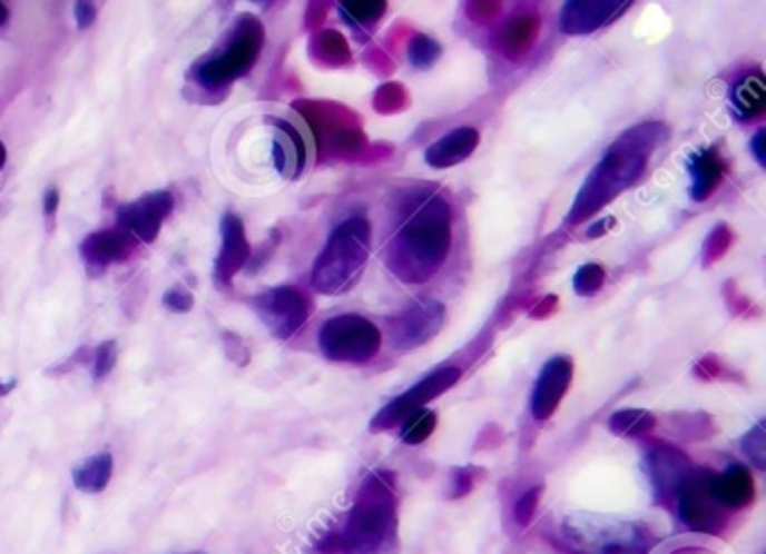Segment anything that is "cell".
I'll use <instances>...</instances> for the list:
<instances>
[{"mask_svg": "<svg viewBox=\"0 0 766 554\" xmlns=\"http://www.w3.org/2000/svg\"><path fill=\"white\" fill-rule=\"evenodd\" d=\"M452 247L450 202L430 191L407 194L401 211V225L385 249V263L396 279L421 286L443 267Z\"/></svg>", "mask_w": 766, "mask_h": 554, "instance_id": "obj_1", "label": "cell"}, {"mask_svg": "<svg viewBox=\"0 0 766 554\" xmlns=\"http://www.w3.org/2000/svg\"><path fill=\"white\" fill-rule=\"evenodd\" d=\"M666 140L668 126L661 121H646L625 130L582 182L567 222L580 225L591 220L602 207L634 187L646 176L652 154Z\"/></svg>", "mask_w": 766, "mask_h": 554, "instance_id": "obj_2", "label": "cell"}, {"mask_svg": "<svg viewBox=\"0 0 766 554\" xmlns=\"http://www.w3.org/2000/svg\"><path fill=\"white\" fill-rule=\"evenodd\" d=\"M394 474L373 472L360 487L337 547L342 554H394L399 547Z\"/></svg>", "mask_w": 766, "mask_h": 554, "instance_id": "obj_3", "label": "cell"}, {"mask_svg": "<svg viewBox=\"0 0 766 554\" xmlns=\"http://www.w3.org/2000/svg\"><path fill=\"white\" fill-rule=\"evenodd\" d=\"M371 251V225L364 216H351L340 222L324 249L320 251L311 284L313 290L324 297H337L348 293L366 265Z\"/></svg>", "mask_w": 766, "mask_h": 554, "instance_id": "obj_4", "label": "cell"}, {"mask_svg": "<svg viewBox=\"0 0 766 554\" xmlns=\"http://www.w3.org/2000/svg\"><path fill=\"white\" fill-rule=\"evenodd\" d=\"M562 536L576 554H650L652 550V536L644 525L600 514L567 516Z\"/></svg>", "mask_w": 766, "mask_h": 554, "instance_id": "obj_5", "label": "cell"}, {"mask_svg": "<svg viewBox=\"0 0 766 554\" xmlns=\"http://www.w3.org/2000/svg\"><path fill=\"white\" fill-rule=\"evenodd\" d=\"M266 41L262 21L252 14H243L218 52L194 66V79L205 90H225L232 81L245 77L257 63Z\"/></svg>", "mask_w": 766, "mask_h": 554, "instance_id": "obj_6", "label": "cell"}, {"mask_svg": "<svg viewBox=\"0 0 766 554\" xmlns=\"http://www.w3.org/2000/svg\"><path fill=\"white\" fill-rule=\"evenodd\" d=\"M295 108L311 123L322 160H362V156L366 154V137L355 112L344 106L322 101H297Z\"/></svg>", "mask_w": 766, "mask_h": 554, "instance_id": "obj_7", "label": "cell"}, {"mask_svg": "<svg viewBox=\"0 0 766 554\" xmlns=\"http://www.w3.org/2000/svg\"><path fill=\"white\" fill-rule=\"evenodd\" d=\"M382 335L375 324L357 315L328 319L320 330V348L326 359L337 364H364L377 355Z\"/></svg>", "mask_w": 766, "mask_h": 554, "instance_id": "obj_8", "label": "cell"}, {"mask_svg": "<svg viewBox=\"0 0 766 554\" xmlns=\"http://www.w3.org/2000/svg\"><path fill=\"white\" fill-rule=\"evenodd\" d=\"M459 379H461V368H456V366L436 368L434 373L423 377L419 384H414L407 393L399 395L387 406H382L375 413V418L371 421L369 429L371 432H387V429L403 425L412 413L425 408L428 402H432L439 395H443L445 390H450Z\"/></svg>", "mask_w": 766, "mask_h": 554, "instance_id": "obj_9", "label": "cell"}, {"mask_svg": "<svg viewBox=\"0 0 766 554\" xmlns=\"http://www.w3.org/2000/svg\"><path fill=\"white\" fill-rule=\"evenodd\" d=\"M252 308L277 339H291L311 317V301L293 286H279L252 299Z\"/></svg>", "mask_w": 766, "mask_h": 554, "instance_id": "obj_10", "label": "cell"}, {"mask_svg": "<svg viewBox=\"0 0 766 554\" xmlns=\"http://www.w3.org/2000/svg\"><path fill=\"white\" fill-rule=\"evenodd\" d=\"M445 324V306L436 299H419L390 319V344L396 350H416L432 342Z\"/></svg>", "mask_w": 766, "mask_h": 554, "instance_id": "obj_11", "label": "cell"}, {"mask_svg": "<svg viewBox=\"0 0 766 554\" xmlns=\"http://www.w3.org/2000/svg\"><path fill=\"white\" fill-rule=\"evenodd\" d=\"M710 474L699 472L693 474V478L684 485L681 494L677 496V510L679 518L695 532L701 534H719L726 523V510L715 501L710 492Z\"/></svg>", "mask_w": 766, "mask_h": 554, "instance_id": "obj_12", "label": "cell"}, {"mask_svg": "<svg viewBox=\"0 0 766 554\" xmlns=\"http://www.w3.org/2000/svg\"><path fill=\"white\" fill-rule=\"evenodd\" d=\"M171 211H174L171 191H151L117 209V227L143 243H154L163 229V222L169 218Z\"/></svg>", "mask_w": 766, "mask_h": 554, "instance_id": "obj_13", "label": "cell"}, {"mask_svg": "<svg viewBox=\"0 0 766 554\" xmlns=\"http://www.w3.org/2000/svg\"><path fill=\"white\" fill-rule=\"evenodd\" d=\"M646 469L661 503L675 501L695 474L690 458L670 445H655L648 449Z\"/></svg>", "mask_w": 766, "mask_h": 554, "instance_id": "obj_14", "label": "cell"}, {"mask_svg": "<svg viewBox=\"0 0 766 554\" xmlns=\"http://www.w3.org/2000/svg\"><path fill=\"white\" fill-rule=\"evenodd\" d=\"M631 6V0H569L560 12V30L564 34H591L611 26Z\"/></svg>", "mask_w": 766, "mask_h": 554, "instance_id": "obj_15", "label": "cell"}, {"mask_svg": "<svg viewBox=\"0 0 766 554\" xmlns=\"http://www.w3.org/2000/svg\"><path fill=\"white\" fill-rule=\"evenodd\" d=\"M573 379V359L567 355H558L544 364L538 375L533 395H531V413L533 418L544 423L558 410L560 402L564 399Z\"/></svg>", "mask_w": 766, "mask_h": 554, "instance_id": "obj_16", "label": "cell"}, {"mask_svg": "<svg viewBox=\"0 0 766 554\" xmlns=\"http://www.w3.org/2000/svg\"><path fill=\"white\" fill-rule=\"evenodd\" d=\"M252 247L245 236L243 220L236 214H225L220 222V249L214 263V284L229 288L234 276L249 263Z\"/></svg>", "mask_w": 766, "mask_h": 554, "instance_id": "obj_17", "label": "cell"}, {"mask_svg": "<svg viewBox=\"0 0 766 554\" xmlns=\"http://www.w3.org/2000/svg\"><path fill=\"white\" fill-rule=\"evenodd\" d=\"M273 126V160L275 169L286 180H297L306 167V145L299 130L286 119L268 117Z\"/></svg>", "mask_w": 766, "mask_h": 554, "instance_id": "obj_18", "label": "cell"}, {"mask_svg": "<svg viewBox=\"0 0 766 554\" xmlns=\"http://www.w3.org/2000/svg\"><path fill=\"white\" fill-rule=\"evenodd\" d=\"M134 247V236L126 234L124 229H101L84 238L79 251L84 263L88 265L90 271H101L110 263L121 260Z\"/></svg>", "mask_w": 766, "mask_h": 554, "instance_id": "obj_19", "label": "cell"}, {"mask_svg": "<svg viewBox=\"0 0 766 554\" xmlns=\"http://www.w3.org/2000/svg\"><path fill=\"white\" fill-rule=\"evenodd\" d=\"M690 176V198L695 202H706L721 185L726 176V160L717 147L699 149L690 156L688 162Z\"/></svg>", "mask_w": 766, "mask_h": 554, "instance_id": "obj_20", "label": "cell"}, {"mask_svg": "<svg viewBox=\"0 0 766 554\" xmlns=\"http://www.w3.org/2000/svg\"><path fill=\"white\" fill-rule=\"evenodd\" d=\"M481 142V135L472 126H461L448 132L441 140H436L428 151H425V162L432 169H450L468 160L474 149Z\"/></svg>", "mask_w": 766, "mask_h": 554, "instance_id": "obj_21", "label": "cell"}, {"mask_svg": "<svg viewBox=\"0 0 766 554\" xmlns=\"http://www.w3.org/2000/svg\"><path fill=\"white\" fill-rule=\"evenodd\" d=\"M708 485L724 510H744L755 498V481L744 465H730L721 474H710Z\"/></svg>", "mask_w": 766, "mask_h": 554, "instance_id": "obj_22", "label": "cell"}, {"mask_svg": "<svg viewBox=\"0 0 766 554\" xmlns=\"http://www.w3.org/2000/svg\"><path fill=\"white\" fill-rule=\"evenodd\" d=\"M540 17L536 12H522L510 19L499 32V50L510 61L527 57L540 37Z\"/></svg>", "mask_w": 766, "mask_h": 554, "instance_id": "obj_23", "label": "cell"}, {"mask_svg": "<svg viewBox=\"0 0 766 554\" xmlns=\"http://www.w3.org/2000/svg\"><path fill=\"white\" fill-rule=\"evenodd\" d=\"M730 110L739 121H753L766 110V83L759 70L742 77L730 92Z\"/></svg>", "mask_w": 766, "mask_h": 554, "instance_id": "obj_24", "label": "cell"}, {"mask_svg": "<svg viewBox=\"0 0 766 554\" xmlns=\"http://www.w3.org/2000/svg\"><path fill=\"white\" fill-rule=\"evenodd\" d=\"M110 476H112V456L108 452H101L86 458L79 467H75L72 483L84 494H99L110 483Z\"/></svg>", "mask_w": 766, "mask_h": 554, "instance_id": "obj_25", "label": "cell"}, {"mask_svg": "<svg viewBox=\"0 0 766 554\" xmlns=\"http://www.w3.org/2000/svg\"><path fill=\"white\" fill-rule=\"evenodd\" d=\"M311 55L320 66L326 68H346L353 61L348 41L335 30L320 32L311 43Z\"/></svg>", "mask_w": 766, "mask_h": 554, "instance_id": "obj_26", "label": "cell"}, {"mask_svg": "<svg viewBox=\"0 0 766 554\" xmlns=\"http://www.w3.org/2000/svg\"><path fill=\"white\" fill-rule=\"evenodd\" d=\"M337 12L355 34H366L385 17L387 3H382V0H348V3L337 6Z\"/></svg>", "mask_w": 766, "mask_h": 554, "instance_id": "obj_27", "label": "cell"}, {"mask_svg": "<svg viewBox=\"0 0 766 554\" xmlns=\"http://www.w3.org/2000/svg\"><path fill=\"white\" fill-rule=\"evenodd\" d=\"M657 427V418L646 408H622L609 418V429L622 438H641Z\"/></svg>", "mask_w": 766, "mask_h": 554, "instance_id": "obj_28", "label": "cell"}, {"mask_svg": "<svg viewBox=\"0 0 766 554\" xmlns=\"http://www.w3.org/2000/svg\"><path fill=\"white\" fill-rule=\"evenodd\" d=\"M436 429V413L430 408H421L416 413H412L410 418L403 423V443L407 445H421L425 443Z\"/></svg>", "mask_w": 766, "mask_h": 554, "instance_id": "obj_29", "label": "cell"}, {"mask_svg": "<svg viewBox=\"0 0 766 554\" xmlns=\"http://www.w3.org/2000/svg\"><path fill=\"white\" fill-rule=\"evenodd\" d=\"M407 106H410V92L405 90L403 83H396V81L380 86L373 95V108L380 115H394Z\"/></svg>", "mask_w": 766, "mask_h": 554, "instance_id": "obj_30", "label": "cell"}, {"mask_svg": "<svg viewBox=\"0 0 766 554\" xmlns=\"http://www.w3.org/2000/svg\"><path fill=\"white\" fill-rule=\"evenodd\" d=\"M441 52H443V48L439 46V41H434L432 37H425V34H416L407 46V59L419 70L432 68L441 59Z\"/></svg>", "mask_w": 766, "mask_h": 554, "instance_id": "obj_31", "label": "cell"}, {"mask_svg": "<svg viewBox=\"0 0 766 554\" xmlns=\"http://www.w3.org/2000/svg\"><path fill=\"white\" fill-rule=\"evenodd\" d=\"M742 452L755 469H766V429L762 421L742 438Z\"/></svg>", "mask_w": 766, "mask_h": 554, "instance_id": "obj_32", "label": "cell"}, {"mask_svg": "<svg viewBox=\"0 0 766 554\" xmlns=\"http://www.w3.org/2000/svg\"><path fill=\"white\" fill-rule=\"evenodd\" d=\"M605 286V269L598 263L582 265L573 276V290L580 297H593Z\"/></svg>", "mask_w": 766, "mask_h": 554, "instance_id": "obj_33", "label": "cell"}, {"mask_svg": "<svg viewBox=\"0 0 766 554\" xmlns=\"http://www.w3.org/2000/svg\"><path fill=\"white\" fill-rule=\"evenodd\" d=\"M730 243H733V231L726 225H717L704 243V251H701L704 254V258H701L704 267H710L717 260H721V256L728 251Z\"/></svg>", "mask_w": 766, "mask_h": 554, "instance_id": "obj_34", "label": "cell"}, {"mask_svg": "<svg viewBox=\"0 0 766 554\" xmlns=\"http://www.w3.org/2000/svg\"><path fill=\"white\" fill-rule=\"evenodd\" d=\"M115 362H117V342L115 339L97 346L92 353V377L104 379L115 368Z\"/></svg>", "mask_w": 766, "mask_h": 554, "instance_id": "obj_35", "label": "cell"}, {"mask_svg": "<svg viewBox=\"0 0 766 554\" xmlns=\"http://www.w3.org/2000/svg\"><path fill=\"white\" fill-rule=\"evenodd\" d=\"M542 498V487H533L527 494H522V498L515 503V521L527 527L533 521V514L538 510V503Z\"/></svg>", "mask_w": 766, "mask_h": 554, "instance_id": "obj_36", "label": "cell"}, {"mask_svg": "<svg viewBox=\"0 0 766 554\" xmlns=\"http://www.w3.org/2000/svg\"><path fill=\"white\" fill-rule=\"evenodd\" d=\"M165 306L171 310V313H189L194 308V295L187 290V288H171L167 295H165Z\"/></svg>", "mask_w": 766, "mask_h": 554, "instance_id": "obj_37", "label": "cell"}, {"mask_svg": "<svg viewBox=\"0 0 766 554\" xmlns=\"http://www.w3.org/2000/svg\"><path fill=\"white\" fill-rule=\"evenodd\" d=\"M501 12V3H468L465 14L474 21V23H490L499 17Z\"/></svg>", "mask_w": 766, "mask_h": 554, "instance_id": "obj_38", "label": "cell"}, {"mask_svg": "<svg viewBox=\"0 0 766 554\" xmlns=\"http://www.w3.org/2000/svg\"><path fill=\"white\" fill-rule=\"evenodd\" d=\"M97 19V8L92 3H75V21L79 30H88Z\"/></svg>", "mask_w": 766, "mask_h": 554, "instance_id": "obj_39", "label": "cell"}, {"mask_svg": "<svg viewBox=\"0 0 766 554\" xmlns=\"http://www.w3.org/2000/svg\"><path fill=\"white\" fill-rule=\"evenodd\" d=\"M472 489V476L468 469H456L454 476H452V498H459V496H465L468 492Z\"/></svg>", "mask_w": 766, "mask_h": 554, "instance_id": "obj_40", "label": "cell"}, {"mask_svg": "<svg viewBox=\"0 0 766 554\" xmlns=\"http://www.w3.org/2000/svg\"><path fill=\"white\" fill-rule=\"evenodd\" d=\"M764 142H766V130L759 128V130L755 132L753 140H750V154H753V158H755V162H757L759 167H766V149H764Z\"/></svg>", "mask_w": 766, "mask_h": 554, "instance_id": "obj_41", "label": "cell"}, {"mask_svg": "<svg viewBox=\"0 0 766 554\" xmlns=\"http://www.w3.org/2000/svg\"><path fill=\"white\" fill-rule=\"evenodd\" d=\"M558 304H560V299L556 295H549L531 310V317L533 319H547V317H551L558 310Z\"/></svg>", "mask_w": 766, "mask_h": 554, "instance_id": "obj_42", "label": "cell"}, {"mask_svg": "<svg viewBox=\"0 0 766 554\" xmlns=\"http://www.w3.org/2000/svg\"><path fill=\"white\" fill-rule=\"evenodd\" d=\"M697 375L701 379H713V377H719L721 375V364L717 357H706L697 364Z\"/></svg>", "mask_w": 766, "mask_h": 554, "instance_id": "obj_43", "label": "cell"}, {"mask_svg": "<svg viewBox=\"0 0 766 554\" xmlns=\"http://www.w3.org/2000/svg\"><path fill=\"white\" fill-rule=\"evenodd\" d=\"M616 227V218L613 216H607V218H602V220H596L589 229H587V238H600V236H605L607 231H611Z\"/></svg>", "mask_w": 766, "mask_h": 554, "instance_id": "obj_44", "label": "cell"}, {"mask_svg": "<svg viewBox=\"0 0 766 554\" xmlns=\"http://www.w3.org/2000/svg\"><path fill=\"white\" fill-rule=\"evenodd\" d=\"M380 66H385L387 75L394 72V63L387 59V55H385V52H380V50H373V52L369 55V68L375 70V72L380 75Z\"/></svg>", "mask_w": 766, "mask_h": 554, "instance_id": "obj_45", "label": "cell"}, {"mask_svg": "<svg viewBox=\"0 0 766 554\" xmlns=\"http://www.w3.org/2000/svg\"><path fill=\"white\" fill-rule=\"evenodd\" d=\"M57 209H59V189L50 187L43 196V214L50 218L57 214Z\"/></svg>", "mask_w": 766, "mask_h": 554, "instance_id": "obj_46", "label": "cell"}, {"mask_svg": "<svg viewBox=\"0 0 766 554\" xmlns=\"http://www.w3.org/2000/svg\"><path fill=\"white\" fill-rule=\"evenodd\" d=\"M8 19H10V10H8V6L0 3V26H6Z\"/></svg>", "mask_w": 766, "mask_h": 554, "instance_id": "obj_47", "label": "cell"}, {"mask_svg": "<svg viewBox=\"0 0 766 554\" xmlns=\"http://www.w3.org/2000/svg\"><path fill=\"white\" fill-rule=\"evenodd\" d=\"M6 162H8V147L0 142V169L6 167Z\"/></svg>", "mask_w": 766, "mask_h": 554, "instance_id": "obj_48", "label": "cell"}, {"mask_svg": "<svg viewBox=\"0 0 766 554\" xmlns=\"http://www.w3.org/2000/svg\"><path fill=\"white\" fill-rule=\"evenodd\" d=\"M17 386V382H8V384H0V397H3V395H8L12 388Z\"/></svg>", "mask_w": 766, "mask_h": 554, "instance_id": "obj_49", "label": "cell"}]
</instances>
